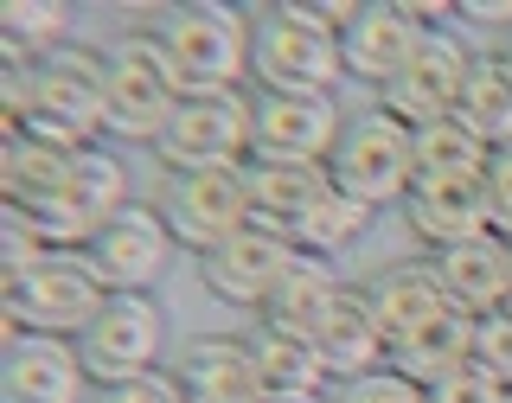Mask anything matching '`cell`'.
Listing matches in <instances>:
<instances>
[{
  "label": "cell",
  "instance_id": "21",
  "mask_svg": "<svg viewBox=\"0 0 512 403\" xmlns=\"http://www.w3.org/2000/svg\"><path fill=\"white\" fill-rule=\"evenodd\" d=\"M250 359L263 372V391L269 397H333V378L320 365V352L308 340H288L276 327H250Z\"/></svg>",
  "mask_w": 512,
  "mask_h": 403
},
{
  "label": "cell",
  "instance_id": "20",
  "mask_svg": "<svg viewBox=\"0 0 512 403\" xmlns=\"http://www.w3.org/2000/svg\"><path fill=\"white\" fill-rule=\"evenodd\" d=\"M340 295H346L340 269L320 263V256H301V263L288 269V282L276 288V301L256 314V327H276V333H288V340H308L314 346V333L327 327V314H333V301H340Z\"/></svg>",
  "mask_w": 512,
  "mask_h": 403
},
{
  "label": "cell",
  "instance_id": "18",
  "mask_svg": "<svg viewBox=\"0 0 512 403\" xmlns=\"http://www.w3.org/2000/svg\"><path fill=\"white\" fill-rule=\"evenodd\" d=\"M429 263H436L448 301L468 320H487L512 301V244L506 237H474V244H455V250L429 256Z\"/></svg>",
  "mask_w": 512,
  "mask_h": 403
},
{
  "label": "cell",
  "instance_id": "9",
  "mask_svg": "<svg viewBox=\"0 0 512 403\" xmlns=\"http://www.w3.org/2000/svg\"><path fill=\"white\" fill-rule=\"evenodd\" d=\"M250 96V160H263V167H327L333 160L346 135V109L333 96Z\"/></svg>",
  "mask_w": 512,
  "mask_h": 403
},
{
  "label": "cell",
  "instance_id": "3",
  "mask_svg": "<svg viewBox=\"0 0 512 403\" xmlns=\"http://www.w3.org/2000/svg\"><path fill=\"white\" fill-rule=\"evenodd\" d=\"M109 135L116 141H135V148H160L173 109L186 103V84L173 71V58L160 52L154 32H135L128 26L116 45H109Z\"/></svg>",
  "mask_w": 512,
  "mask_h": 403
},
{
  "label": "cell",
  "instance_id": "25",
  "mask_svg": "<svg viewBox=\"0 0 512 403\" xmlns=\"http://www.w3.org/2000/svg\"><path fill=\"white\" fill-rule=\"evenodd\" d=\"M372 218H378L372 205H359L352 192L327 186V192H320V199L308 205V218H301L288 237H295V250H301V256H320V263H333V256H346L365 231H372Z\"/></svg>",
  "mask_w": 512,
  "mask_h": 403
},
{
  "label": "cell",
  "instance_id": "28",
  "mask_svg": "<svg viewBox=\"0 0 512 403\" xmlns=\"http://www.w3.org/2000/svg\"><path fill=\"white\" fill-rule=\"evenodd\" d=\"M333 403H429V391H423L416 378H404L397 365H384V372H372V378L340 384V391H333Z\"/></svg>",
  "mask_w": 512,
  "mask_h": 403
},
{
  "label": "cell",
  "instance_id": "36",
  "mask_svg": "<svg viewBox=\"0 0 512 403\" xmlns=\"http://www.w3.org/2000/svg\"><path fill=\"white\" fill-rule=\"evenodd\" d=\"M506 403H512V391H506Z\"/></svg>",
  "mask_w": 512,
  "mask_h": 403
},
{
  "label": "cell",
  "instance_id": "31",
  "mask_svg": "<svg viewBox=\"0 0 512 403\" xmlns=\"http://www.w3.org/2000/svg\"><path fill=\"white\" fill-rule=\"evenodd\" d=\"M96 403H192V397L180 391L173 372H148L135 384H116V391H96Z\"/></svg>",
  "mask_w": 512,
  "mask_h": 403
},
{
  "label": "cell",
  "instance_id": "15",
  "mask_svg": "<svg viewBox=\"0 0 512 403\" xmlns=\"http://www.w3.org/2000/svg\"><path fill=\"white\" fill-rule=\"evenodd\" d=\"M192 403H269L244 333H192L167 365Z\"/></svg>",
  "mask_w": 512,
  "mask_h": 403
},
{
  "label": "cell",
  "instance_id": "24",
  "mask_svg": "<svg viewBox=\"0 0 512 403\" xmlns=\"http://www.w3.org/2000/svg\"><path fill=\"white\" fill-rule=\"evenodd\" d=\"M474 327H480V320H468V314L455 308L448 320H436L429 333H416L410 346H397L391 365H397L404 378H416L423 391H436L442 378H455L461 365H474Z\"/></svg>",
  "mask_w": 512,
  "mask_h": 403
},
{
  "label": "cell",
  "instance_id": "17",
  "mask_svg": "<svg viewBox=\"0 0 512 403\" xmlns=\"http://www.w3.org/2000/svg\"><path fill=\"white\" fill-rule=\"evenodd\" d=\"M429 32L410 26V13L397 7V0H372V7L352 20V32L340 39L346 52V77L352 84H372V90H391L397 77H404V64L423 52Z\"/></svg>",
  "mask_w": 512,
  "mask_h": 403
},
{
  "label": "cell",
  "instance_id": "12",
  "mask_svg": "<svg viewBox=\"0 0 512 403\" xmlns=\"http://www.w3.org/2000/svg\"><path fill=\"white\" fill-rule=\"evenodd\" d=\"M173 231H167V218H160V205H128V212H116L103 224V231L90 237V250H84V263L103 276L109 295H148V288L167 276V263H173Z\"/></svg>",
  "mask_w": 512,
  "mask_h": 403
},
{
  "label": "cell",
  "instance_id": "13",
  "mask_svg": "<svg viewBox=\"0 0 512 403\" xmlns=\"http://www.w3.org/2000/svg\"><path fill=\"white\" fill-rule=\"evenodd\" d=\"M410 224V237L429 256L493 237V212H487V173H455V180H416L410 199L397 205Z\"/></svg>",
  "mask_w": 512,
  "mask_h": 403
},
{
  "label": "cell",
  "instance_id": "32",
  "mask_svg": "<svg viewBox=\"0 0 512 403\" xmlns=\"http://www.w3.org/2000/svg\"><path fill=\"white\" fill-rule=\"evenodd\" d=\"M487 212H493V237L512 244V148L493 154V167H487Z\"/></svg>",
  "mask_w": 512,
  "mask_h": 403
},
{
  "label": "cell",
  "instance_id": "10",
  "mask_svg": "<svg viewBox=\"0 0 512 403\" xmlns=\"http://www.w3.org/2000/svg\"><path fill=\"white\" fill-rule=\"evenodd\" d=\"M474 58H480V45L461 39V26L455 32H429L423 52L404 64V77H397L391 90H378V109L397 116L404 128L448 122L461 109V90H468V77H474Z\"/></svg>",
  "mask_w": 512,
  "mask_h": 403
},
{
  "label": "cell",
  "instance_id": "30",
  "mask_svg": "<svg viewBox=\"0 0 512 403\" xmlns=\"http://www.w3.org/2000/svg\"><path fill=\"white\" fill-rule=\"evenodd\" d=\"M429 403H506V384L474 359V365H461L455 378H442L436 391H429Z\"/></svg>",
  "mask_w": 512,
  "mask_h": 403
},
{
  "label": "cell",
  "instance_id": "11",
  "mask_svg": "<svg viewBox=\"0 0 512 403\" xmlns=\"http://www.w3.org/2000/svg\"><path fill=\"white\" fill-rule=\"evenodd\" d=\"M301 263L295 237L276 231V224H250V231H237L224 250H212L199 263V282L205 295H218L224 308H244L250 320L276 301V288L288 282V269Z\"/></svg>",
  "mask_w": 512,
  "mask_h": 403
},
{
  "label": "cell",
  "instance_id": "6",
  "mask_svg": "<svg viewBox=\"0 0 512 403\" xmlns=\"http://www.w3.org/2000/svg\"><path fill=\"white\" fill-rule=\"evenodd\" d=\"M77 359L96 391H116V384H135L148 372H167V314H160L154 295H109V308L84 327L77 340Z\"/></svg>",
  "mask_w": 512,
  "mask_h": 403
},
{
  "label": "cell",
  "instance_id": "26",
  "mask_svg": "<svg viewBox=\"0 0 512 403\" xmlns=\"http://www.w3.org/2000/svg\"><path fill=\"white\" fill-rule=\"evenodd\" d=\"M455 116L468 122L493 154L512 148V77H506V64L493 58L487 45H480V58H474V77H468V90H461Z\"/></svg>",
  "mask_w": 512,
  "mask_h": 403
},
{
  "label": "cell",
  "instance_id": "29",
  "mask_svg": "<svg viewBox=\"0 0 512 403\" xmlns=\"http://www.w3.org/2000/svg\"><path fill=\"white\" fill-rule=\"evenodd\" d=\"M474 359H480V365H487V372L512 391V308L487 314V320L474 327Z\"/></svg>",
  "mask_w": 512,
  "mask_h": 403
},
{
  "label": "cell",
  "instance_id": "33",
  "mask_svg": "<svg viewBox=\"0 0 512 403\" xmlns=\"http://www.w3.org/2000/svg\"><path fill=\"white\" fill-rule=\"evenodd\" d=\"M461 26L474 32H500V39H512V0H461Z\"/></svg>",
  "mask_w": 512,
  "mask_h": 403
},
{
  "label": "cell",
  "instance_id": "5",
  "mask_svg": "<svg viewBox=\"0 0 512 403\" xmlns=\"http://www.w3.org/2000/svg\"><path fill=\"white\" fill-rule=\"evenodd\" d=\"M250 90H199L160 135V173H237L250 167Z\"/></svg>",
  "mask_w": 512,
  "mask_h": 403
},
{
  "label": "cell",
  "instance_id": "2",
  "mask_svg": "<svg viewBox=\"0 0 512 403\" xmlns=\"http://www.w3.org/2000/svg\"><path fill=\"white\" fill-rule=\"evenodd\" d=\"M103 308H109V288L84 256H45L26 276H0V333L7 340H20V333L84 340V327Z\"/></svg>",
  "mask_w": 512,
  "mask_h": 403
},
{
  "label": "cell",
  "instance_id": "8",
  "mask_svg": "<svg viewBox=\"0 0 512 403\" xmlns=\"http://www.w3.org/2000/svg\"><path fill=\"white\" fill-rule=\"evenodd\" d=\"M154 205H160V218H167L173 244L192 250L199 263L212 250H224L237 231H250V224H256L244 167H237V173H167V186H160Z\"/></svg>",
  "mask_w": 512,
  "mask_h": 403
},
{
  "label": "cell",
  "instance_id": "7",
  "mask_svg": "<svg viewBox=\"0 0 512 403\" xmlns=\"http://www.w3.org/2000/svg\"><path fill=\"white\" fill-rule=\"evenodd\" d=\"M250 84L269 96H333L346 84V52L327 32L295 26L282 7L256 13V45H250Z\"/></svg>",
  "mask_w": 512,
  "mask_h": 403
},
{
  "label": "cell",
  "instance_id": "35",
  "mask_svg": "<svg viewBox=\"0 0 512 403\" xmlns=\"http://www.w3.org/2000/svg\"><path fill=\"white\" fill-rule=\"evenodd\" d=\"M269 403H333V397H269Z\"/></svg>",
  "mask_w": 512,
  "mask_h": 403
},
{
  "label": "cell",
  "instance_id": "34",
  "mask_svg": "<svg viewBox=\"0 0 512 403\" xmlns=\"http://www.w3.org/2000/svg\"><path fill=\"white\" fill-rule=\"evenodd\" d=\"M487 52H493V58H500V64H506V77H512V39H493V45H487Z\"/></svg>",
  "mask_w": 512,
  "mask_h": 403
},
{
  "label": "cell",
  "instance_id": "23",
  "mask_svg": "<svg viewBox=\"0 0 512 403\" xmlns=\"http://www.w3.org/2000/svg\"><path fill=\"white\" fill-rule=\"evenodd\" d=\"M250 180V205H256V224H276V231H295L301 218H308V205L320 192L333 186L327 167H263V160H250L244 167Z\"/></svg>",
  "mask_w": 512,
  "mask_h": 403
},
{
  "label": "cell",
  "instance_id": "1",
  "mask_svg": "<svg viewBox=\"0 0 512 403\" xmlns=\"http://www.w3.org/2000/svg\"><path fill=\"white\" fill-rule=\"evenodd\" d=\"M135 32H154L160 52L173 58L186 96L199 90H244L250 84V45L256 20L218 0H186V7H148L135 13Z\"/></svg>",
  "mask_w": 512,
  "mask_h": 403
},
{
  "label": "cell",
  "instance_id": "19",
  "mask_svg": "<svg viewBox=\"0 0 512 403\" xmlns=\"http://www.w3.org/2000/svg\"><path fill=\"white\" fill-rule=\"evenodd\" d=\"M314 352H320V365H327V378H333V391L352 378H372L391 365V346H384V333H378V320L372 308H365V288L359 282H346V295L333 301V314H327V327L314 333Z\"/></svg>",
  "mask_w": 512,
  "mask_h": 403
},
{
  "label": "cell",
  "instance_id": "4",
  "mask_svg": "<svg viewBox=\"0 0 512 403\" xmlns=\"http://www.w3.org/2000/svg\"><path fill=\"white\" fill-rule=\"evenodd\" d=\"M327 173H333V186L352 192L359 205H372V212L404 205L410 186H416V135L372 103V109H359V116H346V135H340V148H333Z\"/></svg>",
  "mask_w": 512,
  "mask_h": 403
},
{
  "label": "cell",
  "instance_id": "14",
  "mask_svg": "<svg viewBox=\"0 0 512 403\" xmlns=\"http://www.w3.org/2000/svg\"><path fill=\"white\" fill-rule=\"evenodd\" d=\"M365 288V308H372V320H378V333H384V346H410L416 333H429L436 320H448L455 314V301H448V288H442V276H436V263H384L378 276H365L359 282Z\"/></svg>",
  "mask_w": 512,
  "mask_h": 403
},
{
  "label": "cell",
  "instance_id": "22",
  "mask_svg": "<svg viewBox=\"0 0 512 403\" xmlns=\"http://www.w3.org/2000/svg\"><path fill=\"white\" fill-rule=\"evenodd\" d=\"M71 45L64 0H7L0 7V64H45Z\"/></svg>",
  "mask_w": 512,
  "mask_h": 403
},
{
  "label": "cell",
  "instance_id": "27",
  "mask_svg": "<svg viewBox=\"0 0 512 403\" xmlns=\"http://www.w3.org/2000/svg\"><path fill=\"white\" fill-rule=\"evenodd\" d=\"M410 135H416V180H455V173H487L493 167V148L461 116L410 128Z\"/></svg>",
  "mask_w": 512,
  "mask_h": 403
},
{
  "label": "cell",
  "instance_id": "16",
  "mask_svg": "<svg viewBox=\"0 0 512 403\" xmlns=\"http://www.w3.org/2000/svg\"><path fill=\"white\" fill-rule=\"evenodd\" d=\"M96 391L84 359H77V340H39V333H20L0 352V403H84Z\"/></svg>",
  "mask_w": 512,
  "mask_h": 403
}]
</instances>
